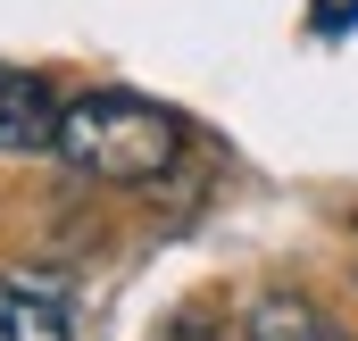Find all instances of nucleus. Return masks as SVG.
Wrapping results in <instances>:
<instances>
[{"label":"nucleus","instance_id":"nucleus-1","mask_svg":"<svg viewBox=\"0 0 358 341\" xmlns=\"http://www.w3.org/2000/svg\"><path fill=\"white\" fill-rule=\"evenodd\" d=\"M183 150V117L142 92H84L59 117V159L92 183H159Z\"/></svg>","mask_w":358,"mask_h":341},{"label":"nucleus","instance_id":"nucleus-2","mask_svg":"<svg viewBox=\"0 0 358 341\" xmlns=\"http://www.w3.org/2000/svg\"><path fill=\"white\" fill-rule=\"evenodd\" d=\"M0 341H76V291L42 266H0Z\"/></svg>","mask_w":358,"mask_h":341},{"label":"nucleus","instance_id":"nucleus-3","mask_svg":"<svg viewBox=\"0 0 358 341\" xmlns=\"http://www.w3.org/2000/svg\"><path fill=\"white\" fill-rule=\"evenodd\" d=\"M59 117H67V100L42 84L34 67H0V159L59 150Z\"/></svg>","mask_w":358,"mask_h":341},{"label":"nucleus","instance_id":"nucleus-4","mask_svg":"<svg viewBox=\"0 0 358 341\" xmlns=\"http://www.w3.org/2000/svg\"><path fill=\"white\" fill-rule=\"evenodd\" d=\"M250 341H350L325 308H308V300H292V291H267L259 308H250Z\"/></svg>","mask_w":358,"mask_h":341},{"label":"nucleus","instance_id":"nucleus-5","mask_svg":"<svg viewBox=\"0 0 358 341\" xmlns=\"http://www.w3.org/2000/svg\"><path fill=\"white\" fill-rule=\"evenodd\" d=\"M342 25H358V0H317V34H342Z\"/></svg>","mask_w":358,"mask_h":341}]
</instances>
